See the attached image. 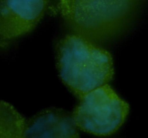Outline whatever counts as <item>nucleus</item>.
I'll return each instance as SVG.
<instances>
[{
    "mask_svg": "<svg viewBox=\"0 0 148 138\" xmlns=\"http://www.w3.org/2000/svg\"><path fill=\"white\" fill-rule=\"evenodd\" d=\"M73 115L50 108L25 121L23 138H80Z\"/></svg>",
    "mask_w": 148,
    "mask_h": 138,
    "instance_id": "obj_5",
    "label": "nucleus"
},
{
    "mask_svg": "<svg viewBox=\"0 0 148 138\" xmlns=\"http://www.w3.org/2000/svg\"><path fill=\"white\" fill-rule=\"evenodd\" d=\"M25 120L5 102L0 105V138H23Z\"/></svg>",
    "mask_w": 148,
    "mask_h": 138,
    "instance_id": "obj_6",
    "label": "nucleus"
},
{
    "mask_svg": "<svg viewBox=\"0 0 148 138\" xmlns=\"http://www.w3.org/2000/svg\"><path fill=\"white\" fill-rule=\"evenodd\" d=\"M49 0H1L0 38L5 47L10 40L32 32L43 19Z\"/></svg>",
    "mask_w": 148,
    "mask_h": 138,
    "instance_id": "obj_4",
    "label": "nucleus"
},
{
    "mask_svg": "<svg viewBox=\"0 0 148 138\" xmlns=\"http://www.w3.org/2000/svg\"><path fill=\"white\" fill-rule=\"evenodd\" d=\"M128 112V104L109 84H105L81 97L72 115L80 130L92 135L108 136L123 125Z\"/></svg>",
    "mask_w": 148,
    "mask_h": 138,
    "instance_id": "obj_3",
    "label": "nucleus"
},
{
    "mask_svg": "<svg viewBox=\"0 0 148 138\" xmlns=\"http://www.w3.org/2000/svg\"><path fill=\"white\" fill-rule=\"evenodd\" d=\"M135 6L136 0H60L57 9L73 34L97 43L120 35Z\"/></svg>",
    "mask_w": 148,
    "mask_h": 138,
    "instance_id": "obj_2",
    "label": "nucleus"
},
{
    "mask_svg": "<svg viewBox=\"0 0 148 138\" xmlns=\"http://www.w3.org/2000/svg\"><path fill=\"white\" fill-rule=\"evenodd\" d=\"M56 64L62 82L79 100L114 76L111 54L93 42L67 35L56 46Z\"/></svg>",
    "mask_w": 148,
    "mask_h": 138,
    "instance_id": "obj_1",
    "label": "nucleus"
}]
</instances>
